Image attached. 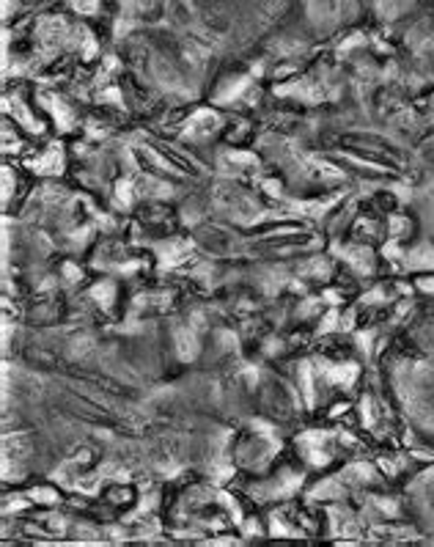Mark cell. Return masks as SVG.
<instances>
[{
	"instance_id": "cell-4",
	"label": "cell",
	"mask_w": 434,
	"mask_h": 547,
	"mask_svg": "<svg viewBox=\"0 0 434 547\" xmlns=\"http://www.w3.org/2000/svg\"><path fill=\"white\" fill-rule=\"evenodd\" d=\"M302 388H305V399H308V404L313 402V388H311V368L308 363H302Z\"/></svg>"
},
{
	"instance_id": "cell-7",
	"label": "cell",
	"mask_w": 434,
	"mask_h": 547,
	"mask_svg": "<svg viewBox=\"0 0 434 547\" xmlns=\"http://www.w3.org/2000/svg\"><path fill=\"white\" fill-rule=\"evenodd\" d=\"M33 498H39V500H55V495L49 490H39V492H33Z\"/></svg>"
},
{
	"instance_id": "cell-3",
	"label": "cell",
	"mask_w": 434,
	"mask_h": 547,
	"mask_svg": "<svg viewBox=\"0 0 434 547\" xmlns=\"http://www.w3.org/2000/svg\"><path fill=\"white\" fill-rule=\"evenodd\" d=\"M94 297H96L99 303L110 305V300H113V286L110 284H99L96 289H94Z\"/></svg>"
},
{
	"instance_id": "cell-2",
	"label": "cell",
	"mask_w": 434,
	"mask_h": 547,
	"mask_svg": "<svg viewBox=\"0 0 434 547\" xmlns=\"http://www.w3.org/2000/svg\"><path fill=\"white\" fill-rule=\"evenodd\" d=\"M36 171H58L61 168V149H52V152L47 154V159H39V162H33Z\"/></svg>"
},
{
	"instance_id": "cell-6",
	"label": "cell",
	"mask_w": 434,
	"mask_h": 547,
	"mask_svg": "<svg viewBox=\"0 0 434 547\" xmlns=\"http://www.w3.org/2000/svg\"><path fill=\"white\" fill-rule=\"evenodd\" d=\"M119 201L124 204V207L129 204V184H119Z\"/></svg>"
},
{
	"instance_id": "cell-5",
	"label": "cell",
	"mask_w": 434,
	"mask_h": 547,
	"mask_svg": "<svg viewBox=\"0 0 434 547\" xmlns=\"http://www.w3.org/2000/svg\"><path fill=\"white\" fill-rule=\"evenodd\" d=\"M52 113H55V118L61 121L63 130H66V127H72V116H69V110H66L61 102H55V110H52Z\"/></svg>"
},
{
	"instance_id": "cell-1",
	"label": "cell",
	"mask_w": 434,
	"mask_h": 547,
	"mask_svg": "<svg viewBox=\"0 0 434 547\" xmlns=\"http://www.w3.org/2000/svg\"><path fill=\"white\" fill-rule=\"evenodd\" d=\"M176 346H179V355H182L184 360L193 358L195 349H198V344H195V339L190 336V330H176Z\"/></svg>"
}]
</instances>
